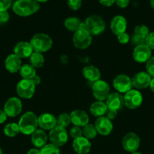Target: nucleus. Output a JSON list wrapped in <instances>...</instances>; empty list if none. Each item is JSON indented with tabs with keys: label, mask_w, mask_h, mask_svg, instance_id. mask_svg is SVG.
I'll return each mask as SVG.
<instances>
[{
	"label": "nucleus",
	"mask_w": 154,
	"mask_h": 154,
	"mask_svg": "<svg viewBox=\"0 0 154 154\" xmlns=\"http://www.w3.org/2000/svg\"><path fill=\"white\" fill-rule=\"evenodd\" d=\"M149 33H150V32H149V28L146 25H143V24L136 26L135 28H134V34L136 35L140 36V37L143 38L145 39L149 35Z\"/></svg>",
	"instance_id": "nucleus-32"
},
{
	"label": "nucleus",
	"mask_w": 154,
	"mask_h": 154,
	"mask_svg": "<svg viewBox=\"0 0 154 154\" xmlns=\"http://www.w3.org/2000/svg\"><path fill=\"white\" fill-rule=\"evenodd\" d=\"M69 134L71 136V138H72L73 139H75V138L83 136L82 129H81V127H79V126H73L71 128L70 130H69Z\"/></svg>",
	"instance_id": "nucleus-34"
},
{
	"label": "nucleus",
	"mask_w": 154,
	"mask_h": 154,
	"mask_svg": "<svg viewBox=\"0 0 154 154\" xmlns=\"http://www.w3.org/2000/svg\"><path fill=\"white\" fill-rule=\"evenodd\" d=\"M33 52L34 51L30 42L25 41L18 42L14 48V54L18 56L21 59L30 58Z\"/></svg>",
	"instance_id": "nucleus-22"
},
{
	"label": "nucleus",
	"mask_w": 154,
	"mask_h": 154,
	"mask_svg": "<svg viewBox=\"0 0 154 154\" xmlns=\"http://www.w3.org/2000/svg\"><path fill=\"white\" fill-rule=\"evenodd\" d=\"M71 123L75 126L84 127L89 123V116L85 111L80 109L74 110L71 112Z\"/></svg>",
	"instance_id": "nucleus-16"
},
{
	"label": "nucleus",
	"mask_w": 154,
	"mask_h": 154,
	"mask_svg": "<svg viewBox=\"0 0 154 154\" xmlns=\"http://www.w3.org/2000/svg\"><path fill=\"white\" fill-rule=\"evenodd\" d=\"M38 123L41 129L50 131L57 126V118L53 114L44 113L38 117Z\"/></svg>",
	"instance_id": "nucleus-17"
},
{
	"label": "nucleus",
	"mask_w": 154,
	"mask_h": 154,
	"mask_svg": "<svg viewBox=\"0 0 154 154\" xmlns=\"http://www.w3.org/2000/svg\"><path fill=\"white\" fill-rule=\"evenodd\" d=\"M36 2H37L38 3H43V2H48V0H35Z\"/></svg>",
	"instance_id": "nucleus-49"
},
{
	"label": "nucleus",
	"mask_w": 154,
	"mask_h": 154,
	"mask_svg": "<svg viewBox=\"0 0 154 154\" xmlns=\"http://www.w3.org/2000/svg\"><path fill=\"white\" fill-rule=\"evenodd\" d=\"M16 91L19 97L24 99H31L36 92V85L31 80L22 79L18 82Z\"/></svg>",
	"instance_id": "nucleus-7"
},
{
	"label": "nucleus",
	"mask_w": 154,
	"mask_h": 154,
	"mask_svg": "<svg viewBox=\"0 0 154 154\" xmlns=\"http://www.w3.org/2000/svg\"><path fill=\"white\" fill-rule=\"evenodd\" d=\"M146 45L150 48L151 50H154V32H152L149 34V35L146 38Z\"/></svg>",
	"instance_id": "nucleus-40"
},
{
	"label": "nucleus",
	"mask_w": 154,
	"mask_h": 154,
	"mask_svg": "<svg viewBox=\"0 0 154 154\" xmlns=\"http://www.w3.org/2000/svg\"><path fill=\"white\" fill-rule=\"evenodd\" d=\"M152 78L146 73V72H140L134 75L131 78L132 87L137 90L147 88L149 86Z\"/></svg>",
	"instance_id": "nucleus-15"
},
{
	"label": "nucleus",
	"mask_w": 154,
	"mask_h": 154,
	"mask_svg": "<svg viewBox=\"0 0 154 154\" xmlns=\"http://www.w3.org/2000/svg\"><path fill=\"white\" fill-rule=\"evenodd\" d=\"M84 23L81 21V20L75 17H69L64 20L65 28L69 32H75L77 30L79 29L83 26Z\"/></svg>",
	"instance_id": "nucleus-26"
},
{
	"label": "nucleus",
	"mask_w": 154,
	"mask_h": 154,
	"mask_svg": "<svg viewBox=\"0 0 154 154\" xmlns=\"http://www.w3.org/2000/svg\"><path fill=\"white\" fill-rule=\"evenodd\" d=\"M18 124L21 133L26 135H32L39 126L38 117L35 113L27 111L21 116Z\"/></svg>",
	"instance_id": "nucleus-2"
},
{
	"label": "nucleus",
	"mask_w": 154,
	"mask_h": 154,
	"mask_svg": "<svg viewBox=\"0 0 154 154\" xmlns=\"http://www.w3.org/2000/svg\"><path fill=\"white\" fill-rule=\"evenodd\" d=\"M30 65L33 66L35 69H39L43 66L45 63V57L42 54L38 52H33L30 57Z\"/></svg>",
	"instance_id": "nucleus-28"
},
{
	"label": "nucleus",
	"mask_w": 154,
	"mask_h": 154,
	"mask_svg": "<svg viewBox=\"0 0 154 154\" xmlns=\"http://www.w3.org/2000/svg\"><path fill=\"white\" fill-rule=\"evenodd\" d=\"M89 110H90V113L92 115L98 118V117L105 116L107 111V106L105 102L97 101V102H93L91 105Z\"/></svg>",
	"instance_id": "nucleus-25"
},
{
	"label": "nucleus",
	"mask_w": 154,
	"mask_h": 154,
	"mask_svg": "<svg viewBox=\"0 0 154 154\" xmlns=\"http://www.w3.org/2000/svg\"><path fill=\"white\" fill-rule=\"evenodd\" d=\"M105 103L107 106V109L118 111L119 110L122 109L123 107L124 98L119 93H110L107 97Z\"/></svg>",
	"instance_id": "nucleus-20"
},
{
	"label": "nucleus",
	"mask_w": 154,
	"mask_h": 154,
	"mask_svg": "<svg viewBox=\"0 0 154 154\" xmlns=\"http://www.w3.org/2000/svg\"><path fill=\"white\" fill-rule=\"evenodd\" d=\"M7 117L8 116L5 114V112L3 110H0V124H2L3 123L5 122L7 120Z\"/></svg>",
	"instance_id": "nucleus-45"
},
{
	"label": "nucleus",
	"mask_w": 154,
	"mask_h": 154,
	"mask_svg": "<svg viewBox=\"0 0 154 154\" xmlns=\"http://www.w3.org/2000/svg\"><path fill=\"white\" fill-rule=\"evenodd\" d=\"M146 72L151 78H154V57H152L146 63Z\"/></svg>",
	"instance_id": "nucleus-35"
},
{
	"label": "nucleus",
	"mask_w": 154,
	"mask_h": 154,
	"mask_svg": "<svg viewBox=\"0 0 154 154\" xmlns=\"http://www.w3.org/2000/svg\"><path fill=\"white\" fill-rule=\"evenodd\" d=\"M82 4V0H67V5L71 10H79L81 8Z\"/></svg>",
	"instance_id": "nucleus-36"
},
{
	"label": "nucleus",
	"mask_w": 154,
	"mask_h": 154,
	"mask_svg": "<svg viewBox=\"0 0 154 154\" xmlns=\"http://www.w3.org/2000/svg\"><path fill=\"white\" fill-rule=\"evenodd\" d=\"M30 43L33 51L42 54L51 49L53 41L51 38L45 33H37L31 38Z\"/></svg>",
	"instance_id": "nucleus-3"
},
{
	"label": "nucleus",
	"mask_w": 154,
	"mask_h": 154,
	"mask_svg": "<svg viewBox=\"0 0 154 154\" xmlns=\"http://www.w3.org/2000/svg\"><path fill=\"white\" fill-rule=\"evenodd\" d=\"M131 42H132L133 45H135L136 47V46H138V45H144V44H146V39L134 34L132 35V37H131Z\"/></svg>",
	"instance_id": "nucleus-38"
},
{
	"label": "nucleus",
	"mask_w": 154,
	"mask_h": 154,
	"mask_svg": "<svg viewBox=\"0 0 154 154\" xmlns=\"http://www.w3.org/2000/svg\"><path fill=\"white\" fill-rule=\"evenodd\" d=\"M72 148L77 154H87L90 152L91 144L88 138L81 136L73 139Z\"/></svg>",
	"instance_id": "nucleus-18"
},
{
	"label": "nucleus",
	"mask_w": 154,
	"mask_h": 154,
	"mask_svg": "<svg viewBox=\"0 0 154 154\" xmlns=\"http://www.w3.org/2000/svg\"><path fill=\"white\" fill-rule=\"evenodd\" d=\"M22 109L23 105L21 101L17 97H11L5 103L3 111L5 112L8 117H15L21 114Z\"/></svg>",
	"instance_id": "nucleus-10"
},
{
	"label": "nucleus",
	"mask_w": 154,
	"mask_h": 154,
	"mask_svg": "<svg viewBox=\"0 0 154 154\" xmlns=\"http://www.w3.org/2000/svg\"><path fill=\"white\" fill-rule=\"evenodd\" d=\"M9 14L8 11L0 12V24H4L9 20Z\"/></svg>",
	"instance_id": "nucleus-41"
},
{
	"label": "nucleus",
	"mask_w": 154,
	"mask_h": 154,
	"mask_svg": "<svg viewBox=\"0 0 154 154\" xmlns=\"http://www.w3.org/2000/svg\"><path fill=\"white\" fill-rule=\"evenodd\" d=\"M130 2V0H115V3H116L119 8H126Z\"/></svg>",
	"instance_id": "nucleus-43"
},
{
	"label": "nucleus",
	"mask_w": 154,
	"mask_h": 154,
	"mask_svg": "<svg viewBox=\"0 0 154 154\" xmlns=\"http://www.w3.org/2000/svg\"><path fill=\"white\" fill-rule=\"evenodd\" d=\"M95 126L98 134L104 136L109 135L113 129V124L112 120H109L105 116L98 117L95 123Z\"/></svg>",
	"instance_id": "nucleus-14"
},
{
	"label": "nucleus",
	"mask_w": 154,
	"mask_h": 154,
	"mask_svg": "<svg viewBox=\"0 0 154 154\" xmlns=\"http://www.w3.org/2000/svg\"><path fill=\"white\" fill-rule=\"evenodd\" d=\"M5 66L8 72L14 74L19 72L22 66L21 59L16 54H11L8 56L5 61Z\"/></svg>",
	"instance_id": "nucleus-21"
},
{
	"label": "nucleus",
	"mask_w": 154,
	"mask_h": 154,
	"mask_svg": "<svg viewBox=\"0 0 154 154\" xmlns=\"http://www.w3.org/2000/svg\"><path fill=\"white\" fill-rule=\"evenodd\" d=\"M19 72L23 79L32 80L36 75V69L30 64L22 65Z\"/></svg>",
	"instance_id": "nucleus-27"
},
{
	"label": "nucleus",
	"mask_w": 154,
	"mask_h": 154,
	"mask_svg": "<svg viewBox=\"0 0 154 154\" xmlns=\"http://www.w3.org/2000/svg\"><path fill=\"white\" fill-rule=\"evenodd\" d=\"M131 154H142V153H140V152L135 151V152H134V153H132Z\"/></svg>",
	"instance_id": "nucleus-51"
},
{
	"label": "nucleus",
	"mask_w": 154,
	"mask_h": 154,
	"mask_svg": "<svg viewBox=\"0 0 154 154\" xmlns=\"http://www.w3.org/2000/svg\"><path fill=\"white\" fill-rule=\"evenodd\" d=\"M31 81H33V84H34L36 86L39 85V84L41 83V78L39 76H38L37 75H36V76H35L34 78H33V79L31 80Z\"/></svg>",
	"instance_id": "nucleus-46"
},
{
	"label": "nucleus",
	"mask_w": 154,
	"mask_h": 154,
	"mask_svg": "<svg viewBox=\"0 0 154 154\" xmlns=\"http://www.w3.org/2000/svg\"><path fill=\"white\" fill-rule=\"evenodd\" d=\"M98 1L102 5L106 7H110L115 3V0H98Z\"/></svg>",
	"instance_id": "nucleus-44"
},
{
	"label": "nucleus",
	"mask_w": 154,
	"mask_h": 154,
	"mask_svg": "<svg viewBox=\"0 0 154 154\" xmlns=\"http://www.w3.org/2000/svg\"><path fill=\"white\" fill-rule=\"evenodd\" d=\"M124 98V105L128 109L134 110L140 106L143 103V96L141 93L137 90H131L125 93Z\"/></svg>",
	"instance_id": "nucleus-8"
},
{
	"label": "nucleus",
	"mask_w": 154,
	"mask_h": 154,
	"mask_svg": "<svg viewBox=\"0 0 154 154\" xmlns=\"http://www.w3.org/2000/svg\"><path fill=\"white\" fill-rule=\"evenodd\" d=\"M41 154H60L58 147L52 144H46L40 150Z\"/></svg>",
	"instance_id": "nucleus-33"
},
{
	"label": "nucleus",
	"mask_w": 154,
	"mask_h": 154,
	"mask_svg": "<svg viewBox=\"0 0 154 154\" xmlns=\"http://www.w3.org/2000/svg\"><path fill=\"white\" fill-rule=\"evenodd\" d=\"M149 3H150L151 7L154 9V0H150V1H149Z\"/></svg>",
	"instance_id": "nucleus-50"
},
{
	"label": "nucleus",
	"mask_w": 154,
	"mask_h": 154,
	"mask_svg": "<svg viewBox=\"0 0 154 154\" xmlns=\"http://www.w3.org/2000/svg\"><path fill=\"white\" fill-rule=\"evenodd\" d=\"M110 86L106 81L98 80L92 84V93L97 101L104 102L110 95Z\"/></svg>",
	"instance_id": "nucleus-9"
},
{
	"label": "nucleus",
	"mask_w": 154,
	"mask_h": 154,
	"mask_svg": "<svg viewBox=\"0 0 154 154\" xmlns=\"http://www.w3.org/2000/svg\"><path fill=\"white\" fill-rule=\"evenodd\" d=\"M130 39H131V38H130L129 35L127 32H125L117 35L118 42L120 44H122V45H126V44H128L130 42Z\"/></svg>",
	"instance_id": "nucleus-37"
},
{
	"label": "nucleus",
	"mask_w": 154,
	"mask_h": 154,
	"mask_svg": "<svg viewBox=\"0 0 154 154\" xmlns=\"http://www.w3.org/2000/svg\"><path fill=\"white\" fill-rule=\"evenodd\" d=\"M51 144L60 147L66 144L68 141V132L64 128L56 126L54 129L50 130L48 134Z\"/></svg>",
	"instance_id": "nucleus-6"
},
{
	"label": "nucleus",
	"mask_w": 154,
	"mask_h": 154,
	"mask_svg": "<svg viewBox=\"0 0 154 154\" xmlns=\"http://www.w3.org/2000/svg\"><path fill=\"white\" fill-rule=\"evenodd\" d=\"M48 136L43 129H36L31 135V141L36 148H42L47 144Z\"/></svg>",
	"instance_id": "nucleus-23"
},
{
	"label": "nucleus",
	"mask_w": 154,
	"mask_h": 154,
	"mask_svg": "<svg viewBox=\"0 0 154 154\" xmlns=\"http://www.w3.org/2000/svg\"><path fill=\"white\" fill-rule=\"evenodd\" d=\"M0 154H3L2 150V148H1V147H0Z\"/></svg>",
	"instance_id": "nucleus-52"
},
{
	"label": "nucleus",
	"mask_w": 154,
	"mask_h": 154,
	"mask_svg": "<svg viewBox=\"0 0 154 154\" xmlns=\"http://www.w3.org/2000/svg\"><path fill=\"white\" fill-rule=\"evenodd\" d=\"M82 75L86 80L92 83L100 80L101 76L99 69L94 66H87L83 68Z\"/></svg>",
	"instance_id": "nucleus-24"
},
{
	"label": "nucleus",
	"mask_w": 154,
	"mask_h": 154,
	"mask_svg": "<svg viewBox=\"0 0 154 154\" xmlns=\"http://www.w3.org/2000/svg\"><path fill=\"white\" fill-rule=\"evenodd\" d=\"M71 123L70 114L67 113H62L57 118V126L66 129Z\"/></svg>",
	"instance_id": "nucleus-31"
},
{
	"label": "nucleus",
	"mask_w": 154,
	"mask_h": 154,
	"mask_svg": "<svg viewBox=\"0 0 154 154\" xmlns=\"http://www.w3.org/2000/svg\"><path fill=\"white\" fill-rule=\"evenodd\" d=\"M39 8V3L35 0H18L12 5L13 11L20 17L31 16L36 13Z\"/></svg>",
	"instance_id": "nucleus-1"
},
{
	"label": "nucleus",
	"mask_w": 154,
	"mask_h": 154,
	"mask_svg": "<svg viewBox=\"0 0 154 154\" xmlns=\"http://www.w3.org/2000/svg\"><path fill=\"white\" fill-rule=\"evenodd\" d=\"M149 88H150L151 91L154 93V78H152L150 81V84H149Z\"/></svg>",
	"instance_id": "nucleus-48"
},
{
	"label": "nucleus",
	"mask_w": 154,
	"mask_h": 154,
	"mask_svg": "<svg viewBox=\"0 0 154 154\" xmlns=\"http://www.w3.org/2000/svg\"><path fill=\"white\" fill-rule=\"evenodd\" d=\"M113 86L119 93H126L133 87L131 78L122 74L116 76L113 81Z\"/></svg>",
	"instance_id": "nucleus-12"
},
{
	"label": "nucleus",
	"mask_w": 154,
	"mask_h": 154,
	"mask_svg": "<svg viewBox=\"0 0 154 154\" xmlns=\"http://www.w3.org/2000/svg\"><path fill=\"white\" fill-rule=\"evenodd\" d=\"M117 112L118 111H113V110H110V109H107V113H106L105 114V117H107L109 120H114V119L116 117V116H117Z\"/></svg>",
	"instance_id": "nucleus-42"
},
{
	"label": "nucleus",
	"mask_w": 154,
	"mask_h": 154,
	"mask_svg": "<svg viewBox=\"0 0 154 154\" xmlns=\"http://www.w3.org/2000/svg\"><path fill=\"white\" fill-rule=\"evenodd\" d=\"M82 134L83 136L85 137L88 140H91L96 138L98 133L97 132V129L95 128V125L88 123V124H87L83 127Z\"/></svg>",
	"instance_id": "nucleus-30"
},
{
	"label": "nucleus",
	"mask_w": 154,
	"mask_h": 154,
	"mask_svg": "<svg viewBox=\"0 0 154 154\" xmlns=\"http://www.w3.org/2000/svg\"><path fill=\"white\" fill-rule=\"evenodd\" d=\"M122 147L129 153L137 151L140 145V139L138 135L134 132H128L122 138Z\"/></svg>",
	"instance_id": "nucleus-11"
},
{
	"label": "nucleus",
	"mask_w": 154,
	"mask_h": 154,
	"mask_svg": "<svg viewBox=\"0 0 154 154\" xmlns=\"http://www.w3.org/2000/svg\"><path fill=\"white\" fill-rule=\"evenodd\" d=\"M74 46L80 50H85L89 48L92 42V35L86 29L85 23L82 26L74 32L72 37Z\"/></svg>",
	"instance_id": "nucleus-4"
},
{
	"label": "nucleus",
	"mask_w": 154,
	"mask_h": 154,
	"mask_svg": "<svg viewBox=\"0 0 154 154\" xmlns=\"http://www.w3.org/2000/svg\"><path fill=\"white\" fill-rule=\"evenodd\" d=\"M152 57V50L146 45L136 46L133 51V58L138 63H145Z\"/></svg>",
	"instance_id": "nucleus-13"
},
{
	"label": "nucleus",
	"mask_w": 154,
	"mask_h": 154,
	"mask_svg": "<svg viewBox=\"0 0 154 154\" xmlns=\"http://www.w3.org/2000/svg\"><path fill=\"white\" fill-rule=\"evenodd\" d=\"M85 25L91 35H99L106 29L105 21L99 15L92 14L88 17L85 21Z\"/></svg>",
	"instance_id": "nucleus-5"
},
{
	"label": "nucleus",
	"mask_w": 154,
	"mask_h": 154,
	"mask_svg": "<svg viewBox=\"0 0 154 154\" xmlns=\"http://www.w3.org/2000/svg\"><path fill=\"white\" fill-rule=\"evenodd\" d=\"M11 4L12 0H0V12L7 11Z\"/></svg>",
	"instance_id": "nucleus-39"
},
{
	"label": "nucleus",
	"mask_w": 154,
	"mask_h": 154,
	"mask_svg": "<svg viewBox=\"0 0 154 154\" xmlns=\"http://www.w3.org/2000/svg\"><path fill=\"white\" fill-rule=\"evenodd\" d=\"M127 20L122 15H116L110 22V29L116 36L122 32H125L127 29Z\"/></svg>",
	"instance_id": "nucleus-19"
},
{
	"label": "nucleus",
	"mask_w": 154,
	"mask_h": 154,
	"mask_svg": "<svg viewBox=\"0 0 154 154\" xmlns=\"http://www.w3.org/2000/svg\"><path fill=\"white\" fill-rule=\"evenodd\" d=\"M27 154H41L40 150L38 148H32L27 152Z\"/></svg>",
	"instance_id": "nucleus-47"
},
{
	"label": "nucleus",
	"mask_w": 154,
	"mask_h": 154,
	"mask_svg": "<svg viewBox=\"0 0 154 154\" xmlns=\"http://www.w3.org/2000/svg\"><path fill=\"white\" fill-rule=\"evenodd\" d=\"M19 126L16 123H10L6 125L4 128V133L6 136L13 138L20 133Z\"/></svg>",
	"instance_id": "nucleus-29"
}]
</instances>
